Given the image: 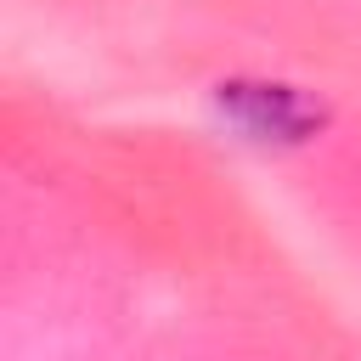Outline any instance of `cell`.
I'll use <instances>...</instances> for the list:
<instances>
[{
  "instance_id": "1",
  "label": "cell",
  "mask_w": 361,
  "mask_h": 361,
  "mask_svg": "<svg viewBox=\"0 0 361 361\" xmlns=\"http://www.w3.org/2000/svg\"><path fill=\"white\" fill-rule=\"evenodd\" d=\"M220 113L248 135V141H305L327 124V107L293 85H248V79H231L220 85Z\"/></svg>"
}]
</instances>
